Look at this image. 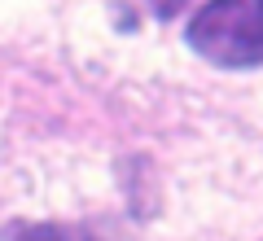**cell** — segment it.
I'll use <instances>...</instances> for the list:
<instances>
[{"mask_svg": "<svg viewBox=\"0 0 263 241\" xmlns=\"http://www.w3.org/2000/svg\"><path fill=\"white\" fill-rule=\"evenodd\" d=\"M184 40L197 57L224 70L263 66V0H206Z\"/></svg>", "mask_w": 263, "mask_h": 241, "instance_id": "cell-1", "label": "cell"}, {"mask_svg": "<svg viewBox=\"0 0 263 241\" xmlns=\"http://www.w3.org/2000/svg\"><path fill=\"white\" fill-rule=\"evenodd\" d=\"M0 241H70V232L57 224H35V219H13L0 228Z\"/></svg>", "mask_w": 263, "mask_h": 241, "instance_id": "cell-2", "label": "cell"}, {"mask_svg": "<svg viewBox=\"0 0 263 241\" xmlns=\"http://www.w3.org/2000/svg\"><path fill=\"white\" fill-rule=\"evenodd\" d=\"M149 5H154V13H158V18H176L189 0H149Z\"/></svg>", "mask_w": 263, "mask_h": 241, "instance_id": "cell-3", "label": "cell"}]
</instances>
